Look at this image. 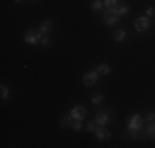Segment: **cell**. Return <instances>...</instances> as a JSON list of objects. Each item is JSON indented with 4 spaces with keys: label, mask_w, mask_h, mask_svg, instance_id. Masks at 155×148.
Instances as JSON below:
<instances>
[{
    "label": "cell",
    "mask_w": 155,
    "mask_h": 148,
    "mask_svg": "<svg viewBox=\"0 0 155 148\" xmlns=\"http://www.w3.org/2000/svg\"><path fill=\"white\" fill-rule=\"evenodd\" d=\"M94 122L99 125V127H106L107 124H110V122H112V112H110L109 109H102V110H99V112L96 114Z\"/></svg>",
    "instance_id": "cell-1"
},
{
    "label": "cell",
    "mask_w": 155,
    "mask_h": 148,
    "mask_svg": "<svg viewBox=\"0 0 155 148\" xmlns=\"http://www.w3.org/2000/svg\"><path fill=\"white\" fill-rule=\"evenodd\" d=\"M127 128L129 130H142L143 128V118L140 114H132L129 117V122H127Z\"/></svg>",
    "instance_id": "cell-2"
},
{
    "label": "cell",
    "mask_w": 155,
    "mask_h": 148,
    "mask_svg": "<svg viewBox=\"0 0 155 148\" xmlns=\"http://www.w3.org/2000/svg\"><path fill=\"white\" fill-rule=\"evenodd\" d=\"M41 33H36L35 30H28L27 33H25V36H23V41L27 43V44H38L40 43V40H41Z\"/></svg>",
    "instance_id": "cell-3"
},
{
    "label": "cell",
    "mask_w": 155,
    "mask_h": 148,
    "mask_svg": "<svg viewBox=\"0 0 155 148\" xmlns=\"http://www.w3.org/2000/svg\"><path fill=\"white\" fill-rule=\"evenodd\" d=\"M134 28H135V31H139V33L147 31V30L150 28V18L149 17H139L134 23Z\"/></svg>",
    "instance_id": "cell-4"
},
{
    "label": "cell",
    "mask_w": 155,
    "mask_h": 148,
    "mask_svg": "<svg viewBox=\"0 0 155 148\" xmlns=\"http://www.w3.org/2000/svg\"><path fill=\"white\" fill-rule=\"evenodd\" d=\"M69 115L74 118V120L83 122L84 118H86V115H87V110H86V107H83V105H74L71 110H69Z\"/></svg>",
    "instance_id": "cell-5"
},
{
    "label": "cell",
    "mask_w": 155,
    "mask_h": 148,
    "mask_svg": "<svg viewBox=\"0 0 155 148\" xmlns=\"http://www.w3.org/2000/svg\"><path fill=\"white\" fill-rule=\"evenodd\" d=\"M97 77H99L97 71H89V72H86L83 76V84L87 86V87H91V86H94V84L97 82Z\"/></svg>",
    "instance_id": "cell-6"
},
{
    "label": "cell",
    "mask_w": 155,
    "mask_h": 148,
    "mask_svg": "<svg viewBox=\"0 0 155 148\" xmlns=\"http://www.w3.org/2000/svg\"><path fill=\"white\" fill-rule=\"evenodd\" d=\"M51 31H53V21H50V20L41 21V25H40V33H41L43 36H50Z\"/></svg>",
    "instance_id": "cell-7"
},
{
    "label": "cell",
    "mask_w": 155,
    "mask_h": 148,
    "mask_svg": "<svg viewBox=\"0 0 155 148\" xmlns=\"http://www.w3.org/2000/svg\"><path fill=\"white\" fill-rule=\"evenodd\" d=\"M94 135H96L97 140H109L110 138V132L106 127H97L96 132H94Z\"/></svg>",
    "instance_id": "cell-8"
},
{
    "label": "cell",
    "mask_w": 155,
    "mask_h": 148,
    "mask_svg": "<svg viewBox=\"0 0 155 148\" xmlns=\"http://www.w3.org/2000/svg\"><path fill=\"white\" fill-rule=\"evenodd\" d=\"M104 15V21H106V25H109V27H112V25H116L117 21H119V15L117 13H102Z\"/></svg>",
    "instance_id": "cell-9"
},
{
    "label": "cell",
    "mask_w": 155,
    "mask_h": 148,
    "mask_svg": "<svg viewBox=\"0 0 155 148\" xmlns=\"http://www.w3.org/2000/svg\"><path fill=\"white\" fill-rule=\"evenodd\" d=\"M145 137H147V138L155 140V122H150L149 127L145 128Z\"/></svg>",
    "instance_id": "cell-10"
},
{
    "label": "cell",
    "mask_w": 155,
    "mask_h": 148,
    "mask_svg": "<svg viewBox=\"0 0 155 148\" xmlns=\"http://www.w3.org/2000/svg\"><path fill=\"white\" fill-rule=\"evenodd\" d=\"M73 122H74V118H73L71 115H64V117H61V120H60V124L63 125V127H71L73 125Z\"/></svg>",
    "instance_id": "cell-11"
},
{
    "label": "cell",
    "mask_w": 155,
    "mask_h": 148,
    "mask_svg": "<svg viewBox=\"0 0 155 148\" xmlns=\"http://www.w3.org/2000/svg\"><path fill=\"white\" fill-rule=\"evenodd\" d=\"M125 40V31L124 30H116V33H114V41L116 43H120Z\"/></svg>",
    "instance_id": "cell-12"
},
{
    "label": "cell",
    "mask_w": 155,
    "mask_h": 148,
    "mask_svg": "<svg viewBox=\"0 0 155 148\" xmlns=\"http://www.w3.org/2000/svg\"><path fill=\"white\" fill-rule=\"evenodd\" d=\"M127 13H129V5L119 3V7H117V15H119V17H125Z\"/></svg>",
    "instance_id": "cell-13"
},
{
    "label": "cell",
    "mask_w": 155,
    "mask_h": 148,
    "mask_svg": "<svg viewBox=\"0 0 155 148\" xmlns=\"http://www.w3.org/2000/svg\"><path fill=\"white\" fill-rule=\"evenodd\" d=\"M102 5H104L102 0H94V2L91 3V10H93V12H99V10H102Z\"/></svg>",
    "instance_id": "cell-14"
},
{
    "label": "cell",
    "mask_w": 155,
    "mask_h": 148,
    "mask_svg": "<svg viewBox=\"0 0 155 148\" xmlns=\"http://www.w3.org/2000/svg\"><path fill=\"white\" fill-rule=\"evenodd\" d=\"M104 2V8H110V7H119V0H102Z\"/></svg>",
    "instance_id": "cell-15"
},
{
    "label": "cell",
    "mask_w": 155,
    "mask_h": 148,
    "mask_svg": "<svg viewBox=\"0 0 155 148\" xmlns=\"http://www.w3.org/2000/svg\"><path fill=\"white\" fill-rule=\"evenodd\" d=\"M96 71H97L99 74H104V76H106V74L109 72V66L106 64V63H102V64L97 66V69H96Z\"/></svg>",
    "instance_id": "cell-16"
},
{
    "label": "cell",
    "mask_w": 155,
    "mask_h": 148,
    "mask_svg": "<svg viewBox=\"0 0 155 148\" xmlns=\"http://www.w3.org/2000/svg\"><path fill=\"white\" fill-rule=\"evenodd\" d=\"M102 102H104V95H102V92H101V94H96L93 97V104H94V105H99V104H102Z\"/></svg>",
    "instance_id": "cell-17"
},
{
    "label": "cell",
    "mask_w": 155,
    "mask_h": 148,
    "mask_svg": "<svg viewBox=\"0 0 155 148\" xmlns=\"http://www.w3.org/2000/svg\"><path fill=\"white\" fill-rule=\"evenodd\" d=\"M97 127H99V125H97V124H96V122L93 120V122H89V124L86 125V130L89 132V133H94V132H96V128H97Z\"/></svg>",
    "instance_id": "cell-18"
},
{
    "label": "cell",
    "mask_w": 155,
    "mask_h": 148,
    "mask_svg": "<svg viewBox=\"0 0 155 148\" xmlns=\"http://www.w3.org/2000/svg\"><path fill=\"white\" fill-rule=\"evenodd\" d=\"M0 91H2V99H3V101H7L8 95H10V89L5 87V86H2V87H0Z\"/></svg>",
    "instance_id": "cell-19"
},
{
    "label": "cell",
    "mask_w": 155,
    "mask_h": 148,
    "mask_svg": "<svg viewBox=\"0 0 155 148\" xmlns=\"http://www.w3.org/2000/svg\"><path fill=\"white\" fill-rule=\"evenodd\" d=\"M71 128H73V132H79L81 128H83V125H81V120H74V122H73Z\"/></svg>",
    "instance_id": "cell-20"
},
{
    "label": "cell",
    "mask_w": 155,
    "mask_h": 148,
    "mask_svg": "<svg viewBox=\"0 0 155 148\" xmlns=\"http://www.w3.org/2000/svg\"><path fill=\"white\" fill-rule=\"evenodd\" d=\"M40 44H43V46H50L51 44V40H50V36H41V40H40Z\"/></svg>",
    "instance_id": "cell-21"
},
{
    "label": "cell",
    "mask_w": 155,
    "mask_h": 148,
    "mask_svg": "<svg viewBox=\"0 0 155 148\" xmlns=\"http://www.w3.org/2000/svg\"><path fill=\"white\" fill-rule=\"evenodd\" d=\"M153 15H155V8H153V7H149V8H147V10H145V17H149V18H152V17H153Z\"/></svg>",
    "instance_id": "cell-22"
},
{
    "label": "cell",
    "mask_w": 155,
    "mask_h": 148,
    "mask_svg": "<svg viewBox=\"0 0 155 148\" xmlns=\"http://www.w3.org/2000/svg\"><path fill=\"white\" fill-rule=\"evenodd\" d=\"M145 120H147V122H149V124H150V122H153V120H155V115H153L152 112H149V114H147V115H145Z\"/></svg>",
    "instance_id": "cell-23"
},
{
    "label": "cell",
    "mask_w": 155,
    "mask_h": 148,
    "mask_svg": "<svg viewBox=\"0 0 155 148\" xmlns=\"http://www.w3.org/2000/svg\"><path fill=\"white\" fill-rule=\"evenodd\" d=\"M13 2H17V3H20V2H23V0H13Z\"/></svg>",
    "instance_id": "cell-24"
},
{
    "label": "cell",
    "mask_w": 155,
    "mask_h": 148,
    "mask_svg": "<svg viewBox=\"0 0 155 148\" xmlns=\"http://www.w3.org/2000/svg\"><path fill=\"white\" fill-rule=\"evenodd\" d=\"M31 2H38V0H31Z\"/></svg>",
    "instance_id": "cell-25"
}]
</instances>
